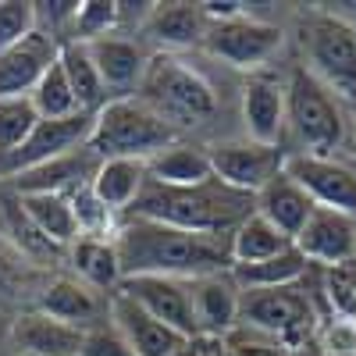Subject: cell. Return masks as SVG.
<instances>
[{
	"label": "cell",
	"instance_id": "6da1fadb",
	"mask_svg": "<svg viewBox=\"0 0 356 356\" xmlns=\"http://www.w3.org/2000/svg\"><path fill=\"white\" fill-rule=\"evenodd\" d=\"M111 243L118 250L122 278L161 275V278L193 282L203 275L232 271L228 243H221V235H200V232L171 228L161 221L132 218L111 232Z\"/></svg>",
	"mask_w": 356,
	"mask_h": 356
},
{
	"label": "cell",
	"instance_id": "7a4b0ae2",
	"mask_svg": "<svg viewBox=\"0 0 356 356\" xmlns=\"http://www.w3.org/2000/svg\"><path fill=\"white\" fill-rule=\"evenodd\" d=\"M132 211L136 218L161 221L171 228L221 235V232H235L253 214V196L228 189L218 178H211L207 186H196V189H164V186L146 182L139 200L132 203Z\"/></svg>",
	"mask_w": 356,
	"mask_h": 356
},
{
	"label": "cell",
	"instance_id": "3957f363",
	"mask_svg": "<svg viewBox=\"0 0 356 356\" xmlns=\"http://www.w3.org/2000/svg\"><path fill=\"white\" fill-rule=\"evenodd\" d=\"M303 72H310L342 107H356V25L335 11L310 8L300 15Z\"/></svg>",
	"mask_w": 356,
	"mask_h": 356
},
{
	"label": "cell",
	"instance_id": "277c9868",
	"mask_svg": "<svg viewBox=\"0 0 356 356\" xmlns=\"http://www.w3.org/2000/svg\"><path fill=\"white\" fill-rule=\"evenodd\" d=\"M139 100L157 118L178 132L182 125H203L207 118L218 114V93L207 82L203 72L178 61L175 54H157L146 65V75L139 82Z\"/></svg>",
	"mask_w": 356,
	"mask_h": 356
},
{
	"label": "cell",
	"instance_id": "5b68a950",
	"mask_svg": "<svg viewBox=\"0 0 356 356\" xmlns=\"http://www.w3.org/2000/svg\"><path fill=\"white\" fill-rule=\"evenodd\" d=\"M178 139V132L157 118L139 97H111L93 114V132H89V150L100 161L107 157H132L150 161L154 154L168 150Z\"/></svg>",
	"mask_w": 356,
	"mask_h": 356
},
{
	"label": "cell",
	"instance_id": "8992f818",
	"mask_svg": "<svg viewBox=\"0 0 356 356\" xmlns=\"http://www.w3.org/2000/svg\"><path fill=\"white\" fill-rule=\"evenodd\" d=\"M285 125L300 143V154L335 157L346 139V111L310 72L296 65L285 82Z\"/></svg>",
	"mask_w": 356,
	"mask_h": 356
},
{
	"label": "cell",
	"instance_id": "52a82bcc",
	"mask_svg": "<svg viewBox=\"0 0 356 356\" xmlns=\"http://www.w3.org/2000/svg\"><path fill=\"white\" fill-rule=\"evenodd\" d=\"M239 324L285 349H303L314 328V307L296 289H239Z\"/></svg>",
	"mask_w": 356,
	"mask_h": 356
},
{
	"label": "cell",
	"instance_id": "ba28073f",
	"mask_svg": "<svg viewBox=\"0 0 356 356\" xmlns=\"http://www.w3.org/2000/svg\"><path fill=\"white\" fill-rule=\"evenodd\" d=\"M282 29L271 22H260L253 15H239L228 22H207V36H203V50L218 57V61L232 65V68H246L257 72L264 68L271 57L282 50Z\"/></svg>",
	"mask_w": 356,
	"mask_h": 356
},
{
	"label": "cell",
	"instance_id": "9c48e42d",
	"mask_svg": "<svg viewBox=\"0 0 356 356\" xmlns=\"http://www.w3.org/2000/svg\"><path fill=\"white\" fill-rule=\"evenodd\" d=\"M114 292H122L125 300H132L139 310H146L154 321H161L164 328L178 332L182 339H189V342L200 339L189 282L161 278V275H136V278H122V285H118Z\"/></svg>",
	"mask_w": 356,
	"mask_h": 356
},
{
	"label": "cell",
	"instance_id": "30bf717a",
	"mask_svg": "<svg viewBox=\"0 0 356 356\" xmlns=\"http://www.w3.org/2000/svg\"><path fill=\"white\" fill-rule=\"evenodd\" d=\"M89 132H93V114H72V118H40V125L29 132V139L11 150L8 157H0V175H18V171H29L36 164H47V161H57L79 146L89 143Z\"/></svg>",
	"mask_w": 356,
	"mask_h": 356
},
{
	"label": "cell",
	"instance_id": "8fae6325",
	"mask_svg": "<svg viewBox=\"0 0 356 356\" xmlns=\"http://www.w3.org/2000/svg\"><path fill=\"white\" fill-rule=\"evenodd\" d=\"M282 171L300 186L314 207H332V211L356 218V171L335 157H310V154H289Z\"/></svg>",
	"mask_w": 356,
	"mask_h": 356
},
{
	"label": "cell",
	"instance_id": "7c38bea8",
	"mask_svg": "<svg viewBox=\"0 0 356 356\" xmlns=\"http://www.w3.org/2000/svg\"><path fill=\"white\" fill-rule=\"evenodd\" d=\"M207 157H211L218 182H225L235 193H246V196H257L282 171V161H285L278 154V146H260L250 139L246 143H218L207 150Z\"/></svg>",
	"mask_w": 356,
	"mask_h": 356
},
{
	"label": "cell",
	"instance_id": "4fadbf2b",
	"mask_svg": "<svg viewBox=\"0 0 356 356\" xmlns=\"http://www.w3.org/2000/svg\"><path fill=\"white\" fill-rule=\"evenodd\" d=\"M292 246L307 257V264H324L328 271L346 267L356 260V218L332 207H314Z\"/></svg>",
	"mask_w": 356,
	"mask_h": 356
},
{
	"label": "cell",
	"instance_id": "5bb4252c",
	"mask_svg": "<svg viewBox=\"0 0 356 356\" xmlns=\"http://www.w3.org/2000/svg\"><path fill=\"white\" fill-rule=\"evenodd\" d=\"M107 317L114 324V332L129 342V349L136 356H186L189 346H193L189 339H182L171 328H164V324L154 321L146 310H139L132 300H125L122 292H111Z\"/></svg>",
	"mask_w": 356,
	"mask_h": 356
},
{
	"label": "cell",
	"instance_id": "9a60e30c",
	"mask_svg": "<svg viewBox=\"0 0 356 356\" xmlns=\"http://www.w3.org/2000/svg\"><path fill=\"white\" fill-rule=\"evenodd\" d=\"M57 50H61V43L50 33H43V29H36L29 40L0 54V100L33 93L43 72L57 61Z\"/></svg>",
	"mask_w": 356,
	"mask_h": 356
},
{
	"label": "cell",
	"instance_id": "2e32d148",
	"mask_svg": "<svg viewBox=\"0 0 356 356\" xmlns=\"http://www.w3.org/2000/svg\"><path fill=\"white\" fill-rule=\"evenodd\" d=\"M243 125L246 139L278 146L285 136V86L275 75H250L243 86Z\"/></svg>",
	"mask_w": 356,
	"mask_h": 356
},
{
	"label": "cell",
	"instance_id": "e0dca14e",
	"mask_svg": "<svg viewBox=\"0 0 356 356\" xmlns=\"http://www.w3.org/2000/svg\"><path fill=\"white\" fill-rule=\"evenodd\" d=\"M107 300H100V292L82 285L79 278H54V282L43 285L40 300H36V310L54 317V321L72 324V328L89 332V328H97V324H104Z\"/></svg>",
	"mask_w": 356,
	"mask_h": 356
},
{
	"label": "cell",
	"instance_id": "ac0fdd59",
	"mask_svg": "<svg viewBox=\"0 0 356 356\" xmlns=\"http://www.w3.org/2000/svg\"><path fill=\"white\" fill-rule=\"evenodd\" d=\"M189 296H193V314H196L200 335L221 339L239 324V285L232 282L228 271L193 278Z\"/></svg>",
	"mask_w": 356,
	"mask_h": 356
},
{
	"label": "cell",
	"instance_id": "d6986e66",
	"mask_svg": "<svg viewBox=\"0 0 356 356\" xmlns=\"http://www.w3.org/2000/svg\"><path fill=\"white\" fill-rule=\"evenodd\" d=\"M86 47H89V57H93V65L100 72V82H104L107 93L129 97L132 89H139L150 57H146V50L136 40L104 36V40H93V43H86Z\"/></svg>",
	"mask_w": 356,
	"mask_h": 356
},
{
	"label": "cell",
	"instance_id": "ffe728a7",
	"mask_svg": "<svg viewBox=\"0 0 356 356\" xmlns=\"http://www.w3.org/2000/svg\"><path fill=\"white\" fill-rule=\"evenodd\" d=\"M100 157L89 150V146H79V150L57 157V161H47V164H36L29 171H18L11 175V193L15 196H33V193H72L79 182H89L97 171Z\"/></svg>",
	"mask_w": 356,
	"mask_h": 356
},
{
	"label": "cell",
	"instance_id": "44dd1931",
	"mask_svg": "<svg viewBox=\"0 0 356 356\" xmlns=\"http://www.w3.org/2000/svg\"><path fill=\"white\" fill-rule=\"evenodd\" d=\"M253 214H260L267 225H275L285 239H296L307 218L314 214V200L292 182L285 171H278L257 196H253Z\"/></svg>",
	"mask_w": 356,
	"mask_h": 356
},
{
	"label": "cell",
	"instance_id": "7402d4cb",
	"mask_svg": "<svg viewBox=\"0 0 356 356\" xmlns=\"http://www.w3.org/2000/svg\"><path fill=\"white\" fill-rule=\"evenodd\" d=\"M211 178H214L211 157L200 146L171 143L168 150L146 161V182L164 186V189H196V186H207Z\"/></svg>",
	"mask_w": 356,
	"mask_h": 356
},
{
	"label": "cell",
	"instance_id": "603a6c76",
	"mask_svg": "<svg viewBox=\"0 0 356 356\" xmlns=\"http://www.w3.org/2000/svg\"><path fill=\"white\" fill-rule=\"evenodd\" d=\"M143 33L157 47H164V54H175V50L203 43L207 18H203L200 4H157V8H150V15H146Z\"/></svg>",
	"mask_w": 356,
	"mask_h": 356
},
{
	"label": "cell",
	"instance_id": "cb8c5ba5",
	"mask_svg": "<svg viewBox=\"0 0 356 356\" xmlns=\"http://www.w3.org/2000/svg\"><path fill=\"white\" fill-rule=\"evenodd\" d=\"M15 342L29 353V356H79L86 332L72 328L65 321H54L47 314H22L11 328Z\"/></svg>",
	"mask_w": 356,
	"mask_h": 356
},
{
	"label": "cell",
	"instance_id": "d4e9b609",
	"mask_svg": "<svg viewBox=\"0 0 356 356\" xmlns=\"http://www.w3.org/2000/svg\"><path fill=\"white\" fill-rule=\"evenodd\" d=\"M143 186H146V161H132V157H107L97 164L93 178H89V189L111 214L132 211Z\"/></svg>",
	"mask_w": 356,
	"mask_h": 356
},
{
	"label": "cell",
	"instance_id": "484cf974",
	"mask_svg": "<svg viewBox=\"0 0 356 356\" xmlns=\"http://www.w3.org/2000/svg\"><path fill=\"white\" fill-rule=\"evenodd\" d=\"M68 250H72V267L82 285L97 292H114L122 285V264H118V250L111 243V235H79Z\"/></svg>",
	"mask_w": 356,
	"mask_h": 356
},
{
	"label": "cell",
	"instance_id": "4316f807",
	"mask_svg": "<svg viewBox=\"0 0 356 356\" xmlns=\"http://www.w3.org/2000/svg\"><path fill=\"white\" fill-rule=\"evenodd\" d=\"M18 203L25 218L36 225V232L54 246L65 250L79 239V221H75L68 193H33V196H18Z\"/></svg>",
	"mask_w": 356,
	"mask_h": 356
},
{
	"label": "cell",
	"instance_id": "83f0119b",
	"mask_svg": "<svg viewBox=\"0 0 356 356\" xmlns=\"http://www.w3.org/2000/svg\"><path fill=\"white\" fill-rule=\"evenodd\" d=\"M57 61H61V68L68 75V86L75 93L79 111L97 114L107 104V89L100 82V72L93 65V57H89V47L79 43V40H68V43H61V50H57Z\"/></svg>",
	"mask_w": 356,
	"mask_h": 356
},
{
	"label": "cell",
	"instance_id": "f1b7e54d",
	"mask_svg": "<svg viewBox=\"0 0 356 356\" xmlns=\"http://www.w3.org/2000/svg\"><path fill=\"white\" fill-rule=\"evenodd\" d=\"M310 271V264H307V257L296 250V246H289L285 253H278V257H271V260H260V264H239V267H232V282L239 285L243 292L246 289H289V285H296L303 275Z\"/></svg>",
	"mask_w": 356,
	"mask_h": 356
},
{
	"label": "cell",
	"instance_id": "f546056e",
	"mask_svg": "<svg viewBox=\"0 0 356 356\" xmlns=\"http://www.w3.org/2000/svg\"><path fill=\"white\" fill-rule=\"evenodd\" d=\"M289 246H292V239H285L275 225H267L260 214H250L228 235V260H232V267L260 264V260H271V257L285 253Z\"/></svg>",
	"mask_w": 356,
	"mask_h": 356
},
{
	"label": "cell",
	"instance_id": "4dcf8cb0",
	"mask_svg": "<svg viewBox=\"0 0 356 356\" xmlns=\"http://www.w3.org/2000/svg\"><path fill=\"white\" fill-rule=\"evenodd\" d=\"M29 100H33L40 118H72V114H79V104H75V93L68 86V75H65L61 61H54L43 72L36 89L29 93Z\"/></svg>",
	"mask_w": 356,
	"mask_h": 356
},
{
	"label": "cell",
	"instance_id": "1f68e13d",
	"mask_svg": "<svg viewBox=\"0 0 356 356\" xmlns=\"http://www.w3.org/2000/svg\"><path fill=\"white\" fill-rule=\"evenodd\" d=\"M36 125H40V114H36V107H33L29 97L0 100V157L18 150Z\"/></svg>",
	"mask_w": 356,
	"mask_h": 356
},
{
	"label": "cell",
	"instance_id": "d6a6232c",
	"mask_svg": "<svg viewBox=\"0 0 356 356\" xmlns=\"http://www.w3.org/2000/svg\"><path fill=\"white\" fill-rule=\"evenodd\" d=\"M122 15V4H107V0H86V4H75L72 15V40L79 43H93L104 40L111 33V25Z\"/></svg>",
	"mask_w": 356,
	"mask_h": 356
},
{
	"label": "cell",
	"instance_id": "836d02e7",
	"mask_svg": "<svg viewBox=\"0 0 356 356\" xmlns=\"http://www.w3.org/2000/svg\"><path fill=\"white\" fill-rule=\"evenodd\" d=\"M36 29H40L36 4H25V0H0V54L18 47L22 40H29Z\"/></svg>",
	"mask_w": 356,
	"mask_h": 356
},
{
	"label": "cell",
	"instance_id": "e575fe53",
	"mask_svg": "<svg viewBox=\"0 0 356 356\" xmlns=\"http://www.w3.org/2000/svg\"><path fill=\"white\" fill-rule=\"evenodd\" d=\"M4 221H8V232H11V239L22 253H33V257H43V253H57L61 246H54L50 239H43V235L36 232V225L25 218L22 211V203L18 196L11 193V200H4Z\"/></svg>",
	"mask_w": 356,
	"mask_h": 356
},
{
	"label": "cell",
	"instance_id": "d590c367",
	"mask_svg": "<svg viewBox=\"0 0 356 356\" xmlns=\"http://www.w3.org/2000/svg\"><path fill=\"white\" fill-rule=\"evenodd\" d=\"M317 349L324 356H356V324L346 317H332L321 324Z\"/></svg>",
	"mask_w": 356,
	"mask_h": 356
},
{
	"label": "cell",
	"instance_id": "8d00e7d4",
	"mask_svg": "<svg viewBox=\"0 0 356 356\" xmlns=\"http://www.w3.org/2000/svg\"><path fill=\"white\" fill-rule=\"evenodd\" d=\"M79 356H136V353L129 349V342L122 335L114 332V324H97V328L86 332Z\"/></svg>",
	"mask_w": 356,
	"mask_h": 356
},
{
	"label": "cell",
	"instance_id": "74e56055",
	"mask_svg": "<svg viewBox=\"0 0 356 356\" xmlns=\"http://www.w3.org/2000/svg\"><path fill=\"white\" fill-rule=\"evenodd\" d=\"M225 356H289L285 346L271 342V339H264V335H243V339H232L228 342V353Z\"/></svg>",
	"mask_w": 356,
	"mask_h": 356
},
{
	"label": "cell",
	"instance_id": "f35d334b",
	"mask_svg": "<svg viewBox=\"0 0 356 356\" xmlns=\"http://www.w3.org/2000/svg\"><path fill=\"white\" fill-rule=\"evenodd\" d=\"M296 356H324L317 346H303V349H296Z\"/></svg>",
	"mask_w": 356,
	"mask_h": 356
},
{
	"label": "cell",
	"instance_id": "ab89813d",
	"mask_svg": "<svg viewBox=\"0 0 356 356\" xmlns=\"http://www.w3.org/2000/svg\"><path fill=\"white\" fill-rule=\"evenodd\" d=\"M346 271H349V285H353V292H356V260L346 264Z\"/></svg>",
	"mask_w": 356,
	"mask_h": 356
}]
</instances>
